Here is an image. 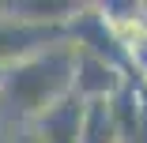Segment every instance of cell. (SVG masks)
I'll return each instance as SVG.
<instances>
[{"mask_svg":"<svg viewBox=\"0 0 147 143\" xmlns=\"http://www.w3.org/2000/svg\"><path fill=\"white\" fill-rule=\"evenodd\" d=\"M72 72H76V45L57 42L19 64L0 68V102H8L19 117L34 121L49 105L72 94Z\"/></svg>","mask_w":147,"mask_h":143,"instance_id":"6da1fadb","label":"cell"},{"mask_svg":"<svg viewBox=\"0 0 147 143\" xmlns=\"http://www.w3.org/2000/svg\"><path fill=\"white\" fill-rule=\"evenodd\" d=\"M128 68L109 56L76 49V72H72V94L79 102H113L128 87Z\"/></svg>","mask_w":147,"mask_h":143,"instance_id":"7a4b0ae2","label":"cell"},{"mask_svg":"<svg viewBox=\"0 0 147 143\" xmlns=\"http://www.w3.org/2000/svg\"><path fill=\"white\" fill-rule=\"evenodd\" d=\"M57 42H68V26H30L11 15H0V68L19 64Z\"/></svg>","mask_w":147,"mask_h":143,"instance_id":"3957f363","label":"cell"},{"mask_svg":"<svg viewBox=\"0 0 147 143\" xmlns=\"http://www.w3.org/2000/svg\"><path fill=\"white\" fill-rule=\"evenodd\" d=\"M30 139L34 143H79V128H83V102L76 94L61 98L57 105H49L42 117L30 121Z\"/></svg>","mask_w":147,"mask_h":143,"instance_id":"277c9868","label":"cell"},{"mask_svg":"<svg viewBox=\"0 0 147 143\" xmlns=\"http://www.w3.org/2000/svg\"><path fill=\"white\" fill-rule=\"evenodd\" d=\"M125 64H128V72H140V75L147 79V34L125 53Z\"/></svg>","mask_w":147,"mask_h":143,"instance_id":"5b68a950","label":"cell"},{"mask_svg":"<svg viewBox=\"0 0 147 143\" xmlns=\"http://www.w3.org/2000/svg\"><path fill=\"white\" fill-rule=\"evenodd\" d=\"M143 11H147V4H143Z\"/></svg>","mask_w":147,"mask_h":143,"instance_id":"8992f818","label":"cell"},{"mask_svg":"<svg viewBox=\"0 0 147 143\" xmlns=\"http://www.w3.org/2000/svg\"><path fill=\"white\" fill-rule=\"evenodd\" d=\"M143 83H147V79H143Z\"/></svg>","mask_w":147,"mask_h":143,"instance_id":"52a82bcc","label":"cell"}]
</instances>
